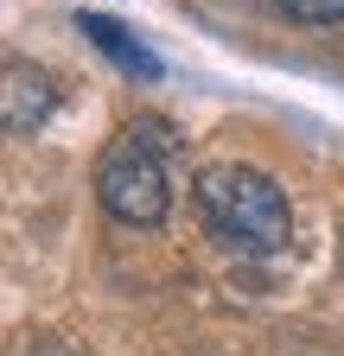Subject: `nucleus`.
Segmentation results:
<instances>
[{
	"instance_id": "nucleus-4",
	"label": "nucleus",
	"mask_w": 344,
	"mask_h": 356,
	"mask_svg": "<svg viewBox=\"0 0 344 356\" xmlns=\"http://www.w3.org/2000/svg\"><path fill=\"white\" fill-rule=\"evenodd\" d=\"M77 32L90 38L109 64H121L134 83H159V76H166V64H159V58H153L147 44H141L134 32H127V26H115V19H102V13H77Z\"/></svg>"
},
{
	"instance_id": "nucleus-5",
	"label": "nucleus",
	"mask_w": 344,
	"mask_h": 356,
	"mask_svg": "<svg viewBox=\"0 0 344 356\" xmlns=\"http://www.w3.org/2000/svg\"><path fill=\"white\" fill-rule=\"evenodd\" d=\"M274 7L299 26H338L344 19V0H274Z\"/></svg>"
},
{
	"instance_id": "nucleus-1",
	"label": "nucleus",
	"mask_w": 344,
	"mask_h": 356,
	"mask_svg": "<svg viewBox=\"0 0 344 356\" xmlns=\"http://www.w3.org/2000/svg\"><path fill=\"white\" fill-rule=\"evenodd\" d=\"M191 204L204 216V229L236 254H281L293 242V210L281 197V185L255 165H210L198 172Z\"/></svg>"
},
{
	"instance_id": "nucleus-3",
	"label": "nucleus",
	"mask_w": 344,
	"mask_h": 356,
	"mask_svg": "<svg viewBox=\"0 0 344 356\" xmlns=\"http://www.w3.org/2000/svg\"><path fill=\"white\" fill-rule=\"evenodd\" d=\"M0 121H7V134H38L52 121V108H58V83H52V70H38V64H26V58H13L7 64V83H0Z\"/></svg>"
},
{
	"instance_id": "nucleus-2",
	"label": "nucleus",
	"mask_w": 344,
	"mask_h": 356,
	"mask_svg": "<svg viewBox=\"0 0 344 356\" xmlns=\"http://www.w3.org/2000/svg\"><path fill=\"white\" fill-rule=\"evenodd\" d=\"M166 127L159 121H127L121 140L102 153L96 165V197L115 222H127V229H159L166 210H172V178H166Z\"/></svg>"
}]
</instances>
